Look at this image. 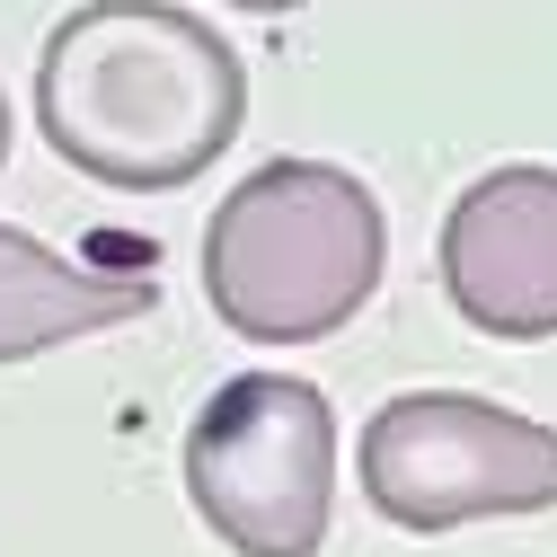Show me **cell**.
I'll return each instance as SVG.
<instances>
[{"label": "cell", "mask_w": 557, "mask_h": 557, "mask_svg": "<svg viewBox=\"0 0 557 557\" xmlns=\"http://www.w3.org/2000/svg\"><path fill=\"white\" fill-rule=\"evenodd\" d=\"M36 124L115 195H177L248 124L239 53L169 0H89L36 53Z\"/></svg>", "instance_id": "6da1fadb"}, {"label": "cell", "mask_w": 557, "mask_h": 557, "mask_svg": "<svg viewBox=\"0 0 557 557\" xmlns=\"http://www.w3.org/2000/svg\"><path fill=\"white\" fill-rule=\"evenodd\" d=\"M381 195L336 160H265L213 203L203 301L248 345H319L381 293Z\"/></svg>", "instance_id": "7a4b0ae2"}, {"label": "cell", "mask_w": 557, "mask_h": 557, "mask_svg": "<svg viewBox=\"0 0 557 557\" xmlns=\"http://www.w3.org/2000/svg\"><path fill=\"white\" fill-rule=\"evenodd\" d=\"M186 505L231 557H319L336 513V407L301 372H239L186 425Z\"/></svg>", "instance_id": "3957f363"}, {"label": "cell", "mask_w": 557, "mask_h": 557, "mask_svg": "<svg viewBox=\"0 0 557 557\" xmlns=\"http://www.w3.org/2000/svg\"><path fill=\"white\" fill-rule=\"evenodd\" d=\"M363 505L398 531H460L557 505V425L469 389H407L363 425Z\"/></svg>", "instance_id": "277c9868"}, {"label": "cell", "mask_w": 557, "mask_h": 557, "mask_svg": "<svg viewBox=\"0 0 557 557\" xmlns=\"http://www.w3.org/2000/svg\"><path fill=\"white\" fill-rule=\"evenodd\" d=\"M443 293L478 336L540 345L557 336V169L513 160L460 186L443 213Z\"/></svg>", "instance_id": "5b68a950"}, {"label": "cell", "mask_w": 557, "mask_h": 557, "mask_svg": "<svg viewBox=\"0 0 557 557\" xmlns=\"http://www.w3.org/2000/svg\"><path fill=\"white\" fill-rule=\"evenodd\" d=\"M160 310V274L143 265H98V257H62L27 231L0 222V363H36L72 336L124 327Z\"/></svg>", "instance_id": "8992f818"}, {"label": "cell", "mask_w": 557, "mask_h": 557, "mask_svg": "<svg viewBox=\"0 0 557 557\" xmlns=\"http://www.w3.org/2000/svg\"><path fill=\"white\" fill-rule=\"evenodd\" d=\"M231 10H257V18H293V10H310V0H231Z\"/></svg>", "instance_id": "52a82bcc"}, {"label": "cell", "mask_w": 557, "mask_h": 557, "mask_svg": "<svg viewBox=\"0 0 557 557\" xmlns=\"http://www.w3.org/2000/svg\"><path fill=\"white\" fill-rule=\"evenodd\" d=\"M0 160H10V98H0Z\"/></svg>", "instance_id": "ba28073f"}]
</instances>
